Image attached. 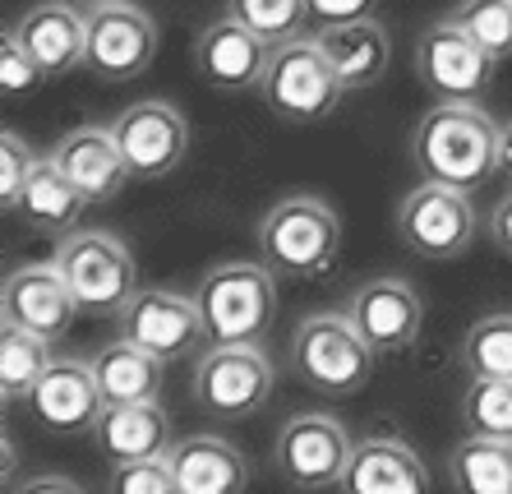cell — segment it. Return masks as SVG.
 Wrapping results in <instances>:
<instances>
[{
    "mask_svg": "<svg viewBox=\"0 0 512 494\" xmlns=\"http://www.w3.org/2000/svg\"><path fill=\"white\" fill-rule=\"evenodd\" d=\"M263 107L286 125H319L328 121L346 97V84L337 79L328 51L319 47V37H291L277 42L263 70Z\"/></svg>",
    "mask_w": 512,
    "mask_h": 494,
    "instance_id": "cell-5",
    "label": "cell"
},
{
    "mask_svg": "<svg viewBox=\"0 0 512 494\" xmlns=\"http://www.w3.org/2000/svg\"><path fill=\"white\" fill-rule=\"evenodd\" d=\"M51 356V338L42 333H28L19 324L0 328V393L5 402H28V393L37 388V379L47 374Z\"/></svg>",
    "mask_w": 512,
    "mask_h": 494,
    "instance_id": "cell-27",
    "label": "cell"
},
{
    "mask_svg": "<svg viewBox=\"0 0 512 494\" xmlns=\"http://www.w3.org/2000/svg\"><path fill=\"white\" fill-rule=\"evenodd\" d=\"M254 245L259 264H268L277 278H319L337 264L342 217L314 194H286L259 217Z\"/></svg>",
    "mask_w": 512,
    "mask_h": 494,
    "instance_id": "cell-2",
    "label": "cell"
},
{
    "mask_svg": "<svg viewBox=\"0 0 512 494\" xmlns=\"http://www.w3.org/2000/svg\"><path fill=\"white\" fill-rule=\"evenodd\" d=\"M120 338L139 342L143 351H153V356H162L167 365H176L203 347L208 324H203V310L194 296L153 287V291H139V296L125 305V314H120Z\"/></svg>",
    "mask_w": 512,
    "mask_h": 494,
    "instance_id": "cell-12",
    "label": "cell"
},
{
    "mask_svg": "<svg viewBox=\"0 0 512 494\" xmlns=\"http://www.w3.org/2000/svg\"><path fill=\"white\" fill-rule=\"evenodd\" d=\"M448 19L476 37L494 61L512 56V0H462Z\"/></svg>",
    "mask_w": 512,
    "mask_h": 494,
    "instance_id": "cell-31",
    "label": "cell"
},
{
    "mask_svg": "<svg viewBox=\"0 0 512 494\" xmlns=\"http://www.w3.org/2000/svg\"><path fill=\"white\" fill-rule=\"evenodd\" d=\"M56 268L70 282L79 314L93 319H120L139 296V264L116 231H70L65 241H56Z\"/></svg>",
    "mask_w": 512,
    "mask_h": 494,
    "instance_id": "cell-6",
    "label": "cell"
},
{
    "mask_svg": "<svg viewBox=\"0 0 512 494\" xmlns=\"http://www.w3.org/2000/svg\"><path fill=\"white\" fill-rule=\"evenodd\" d=\"M111 134H116L120 153L130 162L134 181H162L190 153V121L180 116V107L162 102V97L130 102L111 121Z\"/></svg>",
    "mask_w": 512,
    "mask_h": 494,
    "instance_id": "cell-11",
    "label": "cell"
},
{
    "mask_svg": "<svg viewBox=\"0 0 512 494\" xmlns=\"http://www.w3.org/2000/svg\"><path fill=\"white\" fill-rule=\"evenodd\" d=\"M37 162L42 157H33L28 139H19L14 130H0V204H5V213H14V204H19V194H24Z\"/></svg>",
    "mask_w": 512,
    "mask_h": 494,
    "instance_id": "cell-34",
    "label": "cell"
},
{
    "mask_svg": "<svg viewBox=\"0 0 512 494\" xmlns=\"http://www.w3.org/2000/svg\"><path fill=\"white\" fill-rule=\"evenodd\" d=\"M194 301L213 347H259L277 324V273L268 264H217Z\"/></svg>",
    "mask_w": 512,
    "mask_h": 494,
    "instance_id": "cell-4",
    "label": "cell"
},
{
    "mask_svg": "<svg viewBox=\"0 0 512 494\" xmlns=\"http://www.w3.org/2000/svg\"><path fill=\"white\" fill-rule=\"evenodd\" d=\"M489 241L499 245V254L512 259V190L503 194L499 204H494V213H489Z\"/></svg>",
    "mask_w": 512,
    "mask_h": 494,
    "instance_id": "cell-36",
    "label": "cell"
},
{
    "mask_svg": "<svg viewBox=\"0 0 512 494\" xmlns=\"http://www.w3.org/2000/svg\"><path fill=\"white\" fill-rule=\"evenodd\" d=\"M351 453H356V439L346 434V425L328 411H300L277 430V476H282L291 490L319 494L342 485L346 467H351Z\"/></svg>",
    "mask_w": 512,
    "mask_h": 494,
    "instance_id": "cell-7",
    "label": "cell"
},
{
    "mask_svg": "<svg viewBox=\"0 0 512 494\" xmlns=\"http://www.w3.org/2000/svg\"><path fill=\"white\" fill-rule=\"evenodd\" d=\"M277 365L263 347H208L194 365V402L222 421H250L268 407Z\"/></svg>",
    "mask_w": 512,
    "mask_h": 494,
    "instance_id": "cell-9",
    "label": "cell"
},
{
    "mask_svg": "<svg viewBox=\"0 0 512 494\" xmlns=\"http://www.w3.org/2000/svg\"><path fill=\"white\" fill-rule=\"evenodd\" d=\"M33 411V421L51 434H93V421L102 416V388H97L93 361H51L47 374L37 379V388L24 402Z\"/></svg>",
    "mask_w": 512,
    "mask_h": 494,
    "instance_id": "cell-17",
    "label": "cell"
},
{
    "mask_svg": "<svg viewBox=\"0 0 512 494\" xmlns=\"http://www.w3.org/2000/svg\"><path fill=\"white\" fill-rule=\"evenodd\" d=\"M457 494H512V439L466 434L448 458Z\"/></svg>",
    "mask_w": 512,
    "mask_h": 494,
    "instance_id": "cell-26",
    "label": "cell"
},
{
    "mask_svg": "<svg viewBox=\"0 0 512 494\" xmlns=\"http://www.w3.org/2000/svg\"><path fill=\"white\" fill-rule=\"evenodd\" d=\"M411 162L425 181L471 194L499 176V125L480 102H434L411 134Z\"/></svg>",
    "mask_w": 512,
    "mask_h": 494,
    "instance_id": "cell-1",
    "label": "cell"
},
{
    "mask_svg": "<svg viewBox=\"0 0 512 494\" xmlns=\"http://www.w3.org/2000/svg\"><path fill=\"white\" fill-rule=\"evenodd\" d=\"M167 462L176 471L180 494H245V485H250V462L222 434L176 439Z\"/></svg>",
    "mask_w": 512,
    "mask_h": 494,
    "instance_id": "cell-23",
    "label": "cell"
},
{
    "mask_svg": "<svg viewBox=\"0 0 512 494\" xmlns=\"http://www.w3.org/2000/svg\"><path fill=\"white\" fill-rule=\"evenodd\" d=\"M157 56V24L153 14L139 10L134 0H116L102 10H88V56L84 65L107 79V84H125L139 79Z\"/></svg>",
    "mask_w": 512,
    "mask_h": 494,
    "instance_id": "cell-13",
    "label": "cell"
},
{
    "mask_svg": "<svg viewBox=\"0 0 512 494\" xmlns=\"http://www.w3.org/2000/svg\"><path fill=\"white\" fill-rule=\"evenodd\" d=\"M93 374L102 388V402H162V388H167V361L130 338L97 351Z\"/></svg>",
    "mask_w": 512,
    "mask_h": 494,
    "instance_id": "cell-25",
    "label": "cell"
},
{
    "mask_svg": "<svg viewBox=\"0 0 512 494\" xmlns=\"http://www.w3.org/2000/svg\"><path fill=\"white\" fill-rule=\"evenodd\" d=\"M14 33L33 51V61L47 70V79H65L88 56V10L74 0H42L19 14Z\"/></svg>",
    "mask_w": 512,
    "mask_h": 494,
    "instance_id": "cell-19",
    "label": "cell"
},
{
    "mask_svg": "<svg viewBox=\"0 0 512 494\" xmlns=\"http://www.w3.org/2000/svg\"><path fill=\"white\" fill-rule=\"evenodd\" d=\"M74 5H84V10H102V5H116V0H74Z\"/></svg>",
    "mask_w": 512,
    "mask_h": 494,
    "instance_id": "cell-39",
    "label": "cell"
},
{
    "mask_svg": "<svg viewBox=\"0 0 512 494\" xmlns=\"http://www.w3.org/2000/svg\"><path fill=\"white\" fill-rule=\"evenodd\" d=\"M374 5L379 0H310V19H319L323 24H346V19H365V14H374Z\"/></svg>",
    "mask_w": 512,
    "mask_h": 494,
    "instance_id": "cell-35",
    "label": "cell"
},
{
    "mask_svg": "<svg viewBox=\"0 0 512 494\" xmlns=\"http://www.w3.org/2000/svg\"><path fill=\"white\" fill-rule=\"evenodd\" d=\"M379 351L365 342L351 314H310L300 319L291 333V351L286 365L305 388H314L319 398H351L370 384Z\"/></svg>",
    "mask_w": 512,
    "mask_h": 494,
    "instance_id": "cell-3",
    "label": "cell"
},
{
    "mask_svg": "<svg viewBox=\"0 0 512 494\" xmlns=\"http://www.w3.org/2000/svg\"><path fill=\"white\" fill-rule=\"evenodd\" d=\"M397 236L420 259H462L476 241V204L457 185L425 181L397 204Z\"/></svg>",
    "mask_w": 512,
    "mask_h": 494,
    "instance_id": "cell-8",
    "label": "cell"
},
{
    "mask_svg": "<svg viewBox=\"0 0 512 494\" xmlns=\"http://www.w3.org/2000/svg\"><path fill=\"white\" fill-rule=\"evenodd\" d=\"M107 494H180V485L167 458H139V462H116L111 467Z\"/></svg>",
    "mask_w": 512,
    "mask_h": 494,
    "instance_id": "cell-32",
    "label": "cell"
},
{
    "mask_svg": "<svg viewBox=\"0 0 512 494\" xmlns=\"http://www.w3.org/2000/svg\"><path fill=\"white\" fill-rule=\"evenodd\" d=\"M499 61L453 19L425 28L416 42V74L439 102H480L494 84Z\"/></svg>",
    "mask_w": 512,
    "mask_h": 494,
    "instance_id": "cell-10",
    "label": "cell"
},
{
    "mask_svg": "<svg viewBox=\"0 0 512 494\" xmlns=\"http://www.w3.org/2000/svg\"><path fill=\"white\" fill-rule=\"evenodd\" d=\"M273 42L259 37L250 24H240L236 14H222L213 24H203L194 37V65L199 79L217 93H250L263 84Z\"/></svg>",
    "mask_w": 512,
    "mask_h": 494,
    "instance_id": "cell-15",
    "label": "cell"
},
{
    "mask_svg": "<svg viewBox=\"0 0 512 494\" xmlns=\"http://www.w3.org/2000/svg\"><path fill=\"white\" fill-rule=\"evenodd\" d=\"M0 319L5 324H19L28 333H42V338L60 342L79 319V301H74L65 273L51 264H19L5 273L0 282Z\"/></svg>",
    "mask_w": 512,
    "mask_h": 494,
    "instance_id": "cell-14",
    "label": "cell"
},
{
    "mask_svg": "<svg viewBox=\"0 0 512 494\" xmlns=\"http://www.w3.org/2000/svg\"><path fill=\"white\" fill-rule=\"evenodd\" d=\"M462 365L471 379H512V314H480L462 338Z\"/></svg>",
    "mask_w": 512,
    "mask_h": 494,
    "instance_id": "cell-28",
    "label": "cell"
},
{
    "mask_svg": "<svg viewBox=\"0 0 512 494\" xmlns=\"http://www.w3.org/2000/svg\"><path fill=\"white\" fill-rule=\"evenodd\" d=\"M319 47L328 51L337 79L346 84V93H365L374 88L388 74L393 65V33L365 14V19H346V24H323L319 33Z\"/></svg>",
    "mask_w": 512,
    "mask_h": 494,
    "instance_id": "cell-22",
    "label": "cell"
},
{
    "mask_svg": "<svg viewBox=\"0 0 512 494\" xmlns=\"http://www.w3.org/2000/svg\"><path fill=\"white\" fill-rule=\"evenodd\" d=\"M51 157L88 194V204H111L134 181V171L125 162V153H120L111 125H74V130H65L56 139Z\"/></svg>",
    "mask_w": 512,
    "mask_h": 494,
    "instance_id": "cell-18",
    "label": "cell"
},
{
    "mask_svg": "<svg viewBox=\"0 0 512 494\" xmlns=\"http://www.w3.org/2000/svg\"><path fill=\"white\" fill-rule=\"evenodd\" d=\"M342 494H429V471L420 453L393 434H370L356 439L351 467H346Z\"/></svg>",
    "mask_w": 512,
    "mask_h": 494,
    "instance_id": "cell-21",
    "label": "cell"
},
{
    "mask_svg": "<svg viewBox=\"0 0 512 494\" xmlns=\"http://www.w3.org/2000/svg\"><path fill=\"white\" fill-rule=\"evenodd\" d=\"M462 430L512 439V379H471L462 388Z\"/></svg>",
    "mask_w": 512,
    "mask_h": 494,
    "instance_id": "cell-29",
    "label": "cell"
},
{
    "mask_svg": "<svg viewBox=\"0 0 512 494\" xmlns=\"http://www.w3.org/2000/svg\"><path fill=\"white\" fill-rule=\"evenodd\" d=\"M351 324L365 333L379 356H397V351H411L425 328V301L420 291L406 278H370L360 282L346 301Z\"/></svg>",
    "mask_w": 512,
    "mask_h": 494,
    "instance_id": "cell-16",
    "label": "cell"
},
{
    "mask_svg": "<svg viewBox=\"0 0 512 494\" xmlns=\"http://www.w3.org/2000/svg\"><path fill=\"white\" fill-rule=\"evenodd\" d=\"M10 494H84V485H74L70 476H28Z\"/></svg>",
    "mask_w": 512,
    "mask_h": 494,
    "instance_id": "cell-37",
    "label": "cell"
},
{
    "mask_svg": "<svg viewBox=\"0 0 512 494\" xmlns=\"http://www.w3.org/2000/svg\"><path fill=\"white\" fill-rule=\"evenodd\" d=\"M227 14H236L240 24H250L268 42H291L310 24V0H227Z\"/></svg>",
    "mask_w": 512,
    "mask_h": 494,
    "instance_id": "cell-30",
    "label": "cell"
},
{
    "mask_svg": "<svg viewBox=\"0 0 512 494\" xmlns=\"http://www.w3.org/2000/svg\"><path fill=\"white\" fill-rule=\"evenodd\" d=\"M499 176L512 185V121L499 125Z\"/></svg>",
    "mask_w": 512,
    "mask_h": 494,
    "instance_id": "cell-38",
    "label": "cell"
},
{
    "mask_svg": "<svg viewBox=\"0 0 512 494\" xmlns=\"http://www.w3.org/2000/svg\"><path fill=\"white\" fill-rule=\"evenodd\" d=\"M171 416L162 402H107L93 421V448L116 467V462L167 458L171 453Z\"/></svg>",
    "mask_w": 512,
    "mask_h": 494,
    "instance_id": "cell-20",
    "label": "cell"
},
{
    "mask_svg": "<svg viewBox=\"0 0 512 494\" xmlns=\"http://www.w3.org/2000/svg\"><path fill=\"white\" fill-rule=\"evenodd\" d=\"M42 79H47V70L33 61V51L19 42V33L5 28V37H0V93L5 97H28V93L42 88Z\"/></svg>",
    "mask_w": 512,
    "mask_h": 494,
    "instance_id": "cell-33",
    "label": "cell"
},
{
    "mask_svg": "<svg viewBox=\"0 0 512 494\" xmlns=\"http://www.w3.org/2000/svg\"><path fill=\"white\" fill-rule=\"evenodd\" d=\"M88 208H93L88 204V194L56 167V157H42V162L33 167V176H28L14 213L24 217L33 231L51 236V241H65L70 231H79V222H84Z\"/></svg>",
    "mask_w": 512,
    "mask_h": 494,
    "instance_id": "cell-24",
    "label": "cell"
}]
</instances>
